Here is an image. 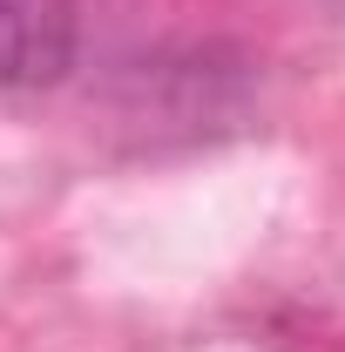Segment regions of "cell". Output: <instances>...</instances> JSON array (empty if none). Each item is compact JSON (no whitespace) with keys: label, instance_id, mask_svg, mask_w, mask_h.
<instances>
[{"label":"cell","instance_id":"obj_1","mask_svg":"<svg viewBox=\"0 0 345 352\" xmlns=\"http://www.w3.org/2000/svg\"><path fill=\"white\" fill-rule=\"evenodd\" d=\"M75 68V0H0V88H47Z\"/></svg>","mask_w":345,"mask_h":352}]
</instances>
